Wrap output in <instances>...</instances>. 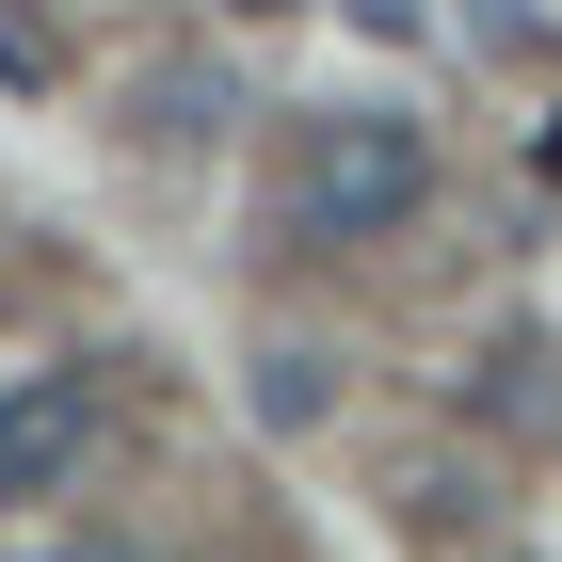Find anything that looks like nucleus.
<instances>
[{
	"mask_svg": "<svg viewBox=\"0 0 562 562\" xmlns=\"http://www.w3.org/2000/svg\"><path fill=\"white\" fill-rule=\"evenodd\" d=\"M290 210H305V241H386V225L434 210V145L402 130V113H322V130H305Z\"/></svg>",
	"mask_w": 562,
	"mask_h": 562,
	"instance_id": "obj_1",
	"label": "nucleus"
},
{
	"mask_svg": "<svg viewBox=\"0 0 562 562\" xmlns=\"http://www.w3.org/2000/svg\"><path fill=\"white\" fill-rule=\"evenodd\" d=\"M225 16H305V0H225Z\"/></svg>",
	"mask_w": 562,
	"mask_h": 562,
	"instance_id": "obj_3",
	"label": "nucleus"
},
{
	"mask_svg": "<svg viewBox=\"0 0 562 562\" xmlns=\"http://www.w3.org/2000/svg\"><path fill=\"white\" fill-rule=\"evenodd\" d=\"M81 434H97L81 370H33V386H0V498H48V482L81 467Z\"/></svg>",
	"mask_w": 562,
	"mask_h": 562,
	"instance_id": "obj_2",
	"label": "nucleus"
}]
</instances>
